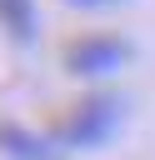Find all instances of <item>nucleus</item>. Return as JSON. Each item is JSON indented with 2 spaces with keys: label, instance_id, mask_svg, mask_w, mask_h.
I'll list each match as a JSON object with an SVG mask.
<instances>
[{
  "label": "nucleus",
  "instance_id": "obj_1",
  "mask_svg": "<svg viewBox=\"0 0 155 160\" xmlns=\"http://www.w3.org/2000/svg\"><path fill=\"white\" fill-rule=\"evenodd\" d=\"M120 120H125V100H120V95H85V100L60 120L55 140H60L65 150H100V145L120 130Z\"/></svg>",
  "mask_w": 155,
  "mask_h": 160
},
{
  "label": "nucleus",
  "instance_id": "obj_2",
  "mask_svg": "<svg viewBox=\"0 0 155 160\" xmlns=\"http://www.w3.org/2000/svg\"><path fill=\"white\" fill-rule=\"evenodd\" d=\"M130 60V40H120V35H80V40H70V50H65V70L70 75H85V80H100V75H115L120 65Z\"/></svg>",
  "mask_w": 155,
  "mask_h": 160
},
{
  "label": "nucleus",
  "instance_id": "obj_4",
  "mask_svg": "<svg viewBox=\"0 0 155 160\" xmlns=\"http://www.w3.org/2000/svg\"><path fill=\"white\" fill-rule=\"evenodd\" d=\"M0 145H5V155H15V160H55V155L35 150V145H45V140L30 135V130H20V125H0Z\"/></svg>",
  "mask_w": 155,
  "mask_h": 160
},
{
  "label": "nucleus",
  "instance_id": "obj_3",
  "mask_svg": "<svg viewBox=\"0 0 155 160\" xmlns=\"http://www.w3.org/2000/svg\"><path fill=\"white\" fill-rule=\"evenodd\" d=\"M0 25H5L10 40L30 45V40L40 35V10H35V0H0Z\"/></svg>",
  "mask_w": 155,
  "mask_h": 160
},
{
  "label": "nucleus",
  "instance_id": "obj_5",
  "mask_svg": "<svg viewBox=\"0 0 155 160\" xmlns=\"http://www.w3.org/2000/svg\"><path fill=\"white\" fill-rule=\"evenodd\" d=\"M65 5H75V10H115L125 0H65Z\"/></svg>",
  "mask_w": 155,
  "mask_h": 160
}]
</instances>
